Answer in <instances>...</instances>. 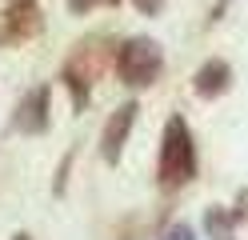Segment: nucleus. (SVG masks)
<instances>
[{
    "label": "nucleus",
    "mask_w": 248,
    "mask_h": 240,
    "mask_svg": "<svg viewBox=\"0 0 248 240\" xmlns=\"http://www.w3.org/2000/svg\"><path fill=\"white\" fill-rule=\"evenodd\" d=\"M160 188L172 192L184 188L196 176V144H192V128L184 116H168L164 124V136H160Z\"/></svg>",
    "instance_id": "obj_1"
},
{
    "label": "nucleus",
    "mask_w": 248,
    "mask_h": 240,
    "mask_svg": "<svg viewBox=\"0 0 248 240\" xmlns=\"http://www.w3.org/2000/svg\"><path fill=\"white\" fill-rule=\"evenodd\" d=\"M164 72V48L152 36H132L116 48V76L132 88H148L156 84Z\"/></svg>",
    "instance_id": "obj_2"
},
{
    "label": "nucleus",
    "mask_w": 248,
    "mask_h": 240,
    "mask_svg": "<svg viewBox=\"0 0 248 240\" xmlns=\"http://www.w3.org/2000/svg\"><path fill=\"white\" fill-rule=\"evenodd\" d=\"M136 112H140V104L124 100L112 116H108L104 132H100V156L108 160V164H116V160L124 156V144H128V132H132V124H136Z\"/></svg>",
    "instance_id": "obj_3"
},
{
    "label": "nucleus",
    "mask_w": 248,
    "mask_h": 240,
    "mask_svg": "<svg viewBox=\"0 0 248 240\" xmlns=\"http://www.w3.org/2000/svg\"><path fill=\"white\" fill-rule=\"evenodd\" d=\"M48 108H52V96H48V88H32L28 96H20V104H16V124L20 132H28V136H40L44 128H48Z\"/></svg>",
    "instance_id": "obj_4"
},
{
    "label": "nucleus",
    "mask_w": 248,
    "mask_h": 240,
    "mask_svg": "<svg viewBox=\"0 0 248 240\" xmlns=\"http://www.w3.org/2000/svg\"><path fill=\"white\" fill-rule=\"evenodd\" d=\"M40 32V8L36 0H12L8 12H4V28H0V36L4 40H28Z\"/></svg>",
    "instance_id": "obj_5"
},
{
    "label": "nucleus",
    "mask_w": 248,
    "mask_h": 240,
    "mask_svg": "<svg viewBox=\"0 0 248 240\" xmlns=\"http://www.w3.org/2000/svg\"><path fill=\"white\" fill-rule=\"evenodd\" d=\"M192 88H196V96H204V100H216V96H224L232 88V68L224 60H204L196 68V76H192Z\"/></svg>",
    "instance_id": "obj_6"
},
{
    "label": "nucleus",
    "mask_w": 248,
    "mask_h": 240,
    "mask_svg": "<svg viewBox=\"0 0 248 240\" xmlns=\"http://www.w3.org/2000/svg\"><path fill=\"white\" fill-rule=\"evenodd\" d=\"M204 228H208L216 240H228V232H232V216L224 212V208H208V216H204Z\"/></svg>",
    "instance_id": "obj_7"
},
{
    "label": "nucleus",
    "mask_w": 248,
    "mask_h": 240,
    "mask_svg": "<svg viewBox=\"0 0 248 240\" xmlns=\"http://www.w3.org/2000/svg\"><path fill=\"white\" fill-rule=\"evenodd\" d=\"M160 240H196V232L188 228V224H168V228L160 232Z\"/></svg>",
    "instance_id": "obj_8"
},
{
    "label": "nucleus",
    "mask_w": 248,
    "mask_h": 240,
    "mask_svg": "<svg viewBox=\"0 0 248 240\" xmlns=\"http://www.w3.org/2000/svg\"><path fill=\"white\" fill-rule=\"evenodd\" d=\"M64 4H68V12H76V16H84L88 8H96L100 0H64Z\"/></svg>",
    "instance_id": "obj_9"
},
{
    "label": "nucleus",
    "mask_w": 248,
    "mask_h": 240,
    "mask_svg": "<svg viewBox=\"0 0 248 240\" xmlns=\"http://www.w3.org/2000/svg\"><path fill=\"white\" fill-rule=\"evenodd\" d=\"M132 4L140 8V12H148V16H152V12H160V4H164V0H132Z\"/></svg>",
    "instance_id": "obj_10"
},
{
    "label": "nucleus",
    "mask_w": 248,
    "mask_h": 240,
    "mask_svg": "<svg viewBox=\"0 0 248 240\" xmlns=\"http://www.w3.org/2000/svg\"><path fill=\"white\" fill-rule=\"evenodd\" d=\"M12 240H28V236H24V232H16V236H12Z\"/></svg>",
    "instance_id": "obj_11"
},
{
    "label": "nucleus",
    "mask_w": 248,
    "mask_h": 240,
    "mask_svg": "<svg viewBox=\"0 0 248 240\" xmlns=\"http://www.w3.org/2000/svg\"><path fill=\"white\" fill-rule=\"evenodd\" d=\"M112 4H116V0H112Z\"/></svg>",
    "instance_id": "obj_12"
}]
</instances>
